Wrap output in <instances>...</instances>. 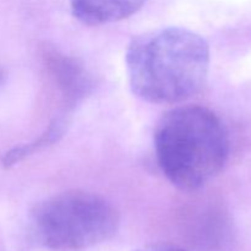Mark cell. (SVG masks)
<instances>
[{
  "label": "cell",
  "instance_id": "6da1fadb",
  "mask_svg": "<svg viewBox=\"0 0 251 251\" xmlns=\"http://www.w3.org/2000/svg\"><path fill=\"white\" fill-rule=\"evenodd\" d=\"M125 59L137 97L153 104H178L205 86L210 47L190 29L167 27L132 39Z\"/></svg>",
  "mask_w": 251,
  "mask_h": 251
},
{
  "label": "cell",
  "instance_id": "7a4b0ae2",
  "mask_svg": "<svg viewBox=\"0 0 251 251\" xmlns=\"http://www.w3.org/2000/svg\"><path fill=\"white\" fill-rule=\"evenodd\" d=\"M157 161L176 188L195 190L222 172L229 139L222 120L202 105H181L162 117L154 132Z\"/></svg>",
  "mask_w": 251,
  "mask_h": 251
},
{
  "label": "cell",
  "instance_id": "3957f363",
  "mask_svg": "<svg viewBox=\"0 0 251 251\" xmlns=\"http://www.w3.org/2000/svg\"><path fill=\"white\" fill-rule=\"evenodd\" d=\"M120 217L117 208L97 194L68 190L39 202L32 226L39 242L55 251H80L114 237Z\"/></svg>",
  "mask_w": 251,
  "mask_h": 251
},
{
  "label": "cell",
  "instance_id": "277c9868",
  "mask_svg": "<svg viewBox=\"0 0 251 251\" xmlns=\"http://www.w3.org/2000/svg\"><path fill=\"white\" fill-rule=\"evenodd\" d=\"M147 0H70L78 21L90 26L122 21L136 14Z\"/></svg>",
  "mask_w": 251,
  "mask_h": 251
},
{
  "label": "cell",
  "instance_id": "5b68a950",
  "mask_svg": "<svg viewBox=\"0 0 251 251\" xmlns=\"http://www.w3.org/2000/svg\"><path fill=\"white\" fill-rule=\"evenodd\" d=\"M137 251H186L181 248L174 247V245H152V247L144 248L141 250Z\"/></svg>",
  "mask_w": 251,
  "mask_h": 251
},
{
  "label": "cell",
  "instance_id": "8992f818",
  "mask_svg": "<svg viewBox=\"0 0 251 251\" xmlns=\"http://www.w3.org/2000/svg\"><path fill=\"white\" fill-rule=\"evenodd\" d=\"M0 80H1V75H0Z\"/></svg>",
  "mask_w": 251,
  "mask_h": 251
}]
</instances>
